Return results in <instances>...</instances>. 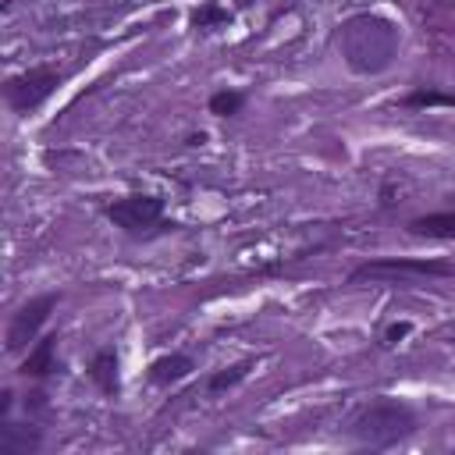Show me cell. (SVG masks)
<instances>
[{"mask_svg":"<svg viewBox=\"0 0 455 455\" xmlns=\"http://www.w3.org/2000/svg\"><path fill=\"white\" fill-rule=\"evenodd\" d=\"M416 427H419V416L409 402L391 398V395H377V398L355 405L345 434L363 448H395L405 437H412Z\"/></svg>","mask_w":455,"mask_h":455,"instance_id":"obj_1","label":"cell"},{"mask_svg":"<svg viewBox=\"0 0 455 455\" xmlns=\"http://www.w3.org/2000/svg\"><path fill=\"white\" fill-rule=\"evenodd\" d=\"M60 82H64V75H60L57 68L36 64V68H28V71H21V75H11V78L4 82V100H7V107H11L14 114H32V110H39V107L57 92Z\"/></svg>","mask_w":455,"mask_h":455,"instance_id":"obj_2","label":"cell"},{"mask_svg":"<svg viewBox=\"0 0 455 455\" xmlns=\"http://www.w3.org/2000/svg\"><path fill=\"white\" fill-rule=\"evenodd\" d=\"M455 267L448 259H430V256H373L352 267L348 284H359L366 277H451Z\"/></svg>","mask_w":455,"mask_h":455,"instance_id":"obj_3","label":"cell"},{"mask_svg":"<svg viewBox=\"0 0 455 455\" xmlns=\"http://www.w3.org/2000/svg\"><path fill=\"white\" fill-rule=\"evenodd\" d=\"M107 220L128 235H139L146 228H156L164 220V199L149 196V192H132V196H117L114 203L103 206Z\"/></svg>","mask_w":455,"mask_h":455,"instance_id":"obj_4","label":"cell"},{"mask_svg":"<svg viewBox=\"0 0 455 455\" xmlns=\"http://www.w3.org/2000/svg\"><path fill=\"white\" fill-rule=\"evenodd\" d=\"M57 302H60V291H43V295H32L28 302H21L7 323V352L32 348V341L39 338V331L50 320V313L57 309Z\"/></svg>","mask_w":455,"mask_h":455,"instance_id":"obj_5","label":"cell"},{"mask_svg":"<svg viewBox=\"0 0 455 455\" xmlns=\"http://www.w3.org/2000/svg\"><path fill=\"white\" fill-rule=\"evenodd\" d=\"M85 373H89V380H92L107 398H117V395H121V355H117L114 345L96 348L92 359H89V366H85Z\"/></svg>","mask_w":455,"mask_h":455,"instance_id":"obj_6","label":"cell"},{"mask_svg":"<svg viewBox=\"0 0 455 455\" xmlns=\"http://www.w3.org/2000/svg\"><path fill=\"white\" fill-rule=\"evenodd\" d=\"M57 334H39L28 348V355L21 359L18 373L28 377V380H46L50 373H57Z\"/></svg>","mask_w":455,"mask_h":455,"instance_id":"obj_7","label":"cell"},{"mask_svg":"<svg viewBox=\"0 0 455 455\" xmlns=\"http://www.w3.org/2000/svg\"><path fill=\"white\" fill-rule=\"evenodd\" d=\"M43 448V430L36 423H11L0 419V455H28Z\"/></svg>","mask_w":455,"mask_h":455,"instance_id":"obj_8","label":"cell"},{"mask_svg":"<svg viewBox=\"0 0 455 455\" xmlns=\"http://www.w3.org/2000/svg\"><path fill=\"white\" fill-rule=\"evenodd\" d=\"M192 370H196V359H192L188 352H167V355H156V359L149 363L146 377H149V384H156V387H174V384H181Z\"/></svg>","mask_w":455,"mask_h":455,"instance_id":"obj_9","label":"cell"},{"mask_svg":"<svg viewBox=\"0 0 455 455\" xmlns=\"http://www.w3.org/2000/svg\"><path fill=\"white\" fill-rule=\"evenodd\" d=\"M409 235L434 238V242H455V206L437 210V213L412 217V220H409Z\"/></svg>","mask_w":455,"mask_h":455,"instance_id":"obj_10","label":"cell"},{"mask_svg":"<svg viewBox=\"0 0 455 455\" xmlns=\"http://www.w3.org/2000/svg\"><path fill=\"white\" fill-rule=\"evenodd\" d=\"M231 21H235L231 7H224L220 0H203V4L192 7V14H188V28H196V32H213V28L231 25Z\"/></svg>","mask_w":455,"mask_h":455,"instance_id":"obj_11","label":"cell"},{"mask_svg":"<svg viewBox=\"0 0 455 455\" xmlns=\"http://www.w3.org/2000/svg\"><path fill=\"white\" fill-rule=\"evenodd\" d=\"M398 103H402V107H409V110L455 107V92H448V89H437V85H416V89H409V92H405Z\"/></svg>","mask_w":455,"mask_h":455,"instance_id":"obj_12","label":"cell"},{"mask_svg":"<svg viewBox=\"0 0 455 455\" xmlns=\"http://www.w3.org/2000/svg\"><path fill=\"white\" fill-rule=\"evenodd\" d=\"M249 370H252V359H238V363H231V366L213 370V373L206 377V395H224V391H231V387H238V384L249 377Z\"/></svg>","mask_w":455,"mask_h":455,"instance_id":"obj_13","label":"cell"},{"mask_svg":"<svg viewBox=\"0 0 455 455\" xmlns=\"http://www.w3.org/2000/svg\"><path fill=\"white\" fill-rule=\"evenodd\" d=\"M242 107H245V92L242 89H231V85L210 92V100H206V110L213 117H235V114H242Z\"/></svg>","mask_w":455,"mask_h":455,"instance_id":"obj_14","label":"cell"},{"mask_svg":"<svg viewBox=\"0 0 455 455\" xmlns=\"http://www.w3.org/2000/svg\"><path fill=\"white\" fill-rule=\"evenodd\" d=\"M412 334V323L409 320H395V323H387L384 327V334H380V345H398L402 338H409Z\"/></svg>","mask_w":455,"mask_h":455,"instance_id":"obj_15","label":"cell"},{"mask_svg":"<svg viewBox=\"0 0 455 455\" xmlns=\"http://www.w3.org/2000/svg\"><path fill=\"white\" fill-rule=\"evenodd\" d=\"M11 405H14V391H11V387H4V391H0V419H7V416H11Z\"/></svg>","mask_w":455,"mask_h":455,"instance_id":"obj_16","label":"cell"},{"mask_svg":"<svg viewBox=\"0 0 455 455\" xmlns=\"http://www.w3.org/2000/svg\"><path fill=\"white\" fill-rule=\"evenodd\" d=\"M206 142V132H199V135H188V146H203Z\"/></svg>","mask_w":455,"mask_h":455,"instance_id":"obj_17","label":"cell"},{"mask_svg":"<svg viewBox=\"0 0 455 455\" xmlns=\"http://www.w3.org/2000/svg\"><path fill=\"white\" fill-rule=\"evenodd\" d=\"M448 203H451V206H455V192H451V196H448Z\"/></svg>","mask_w":455,"mask_h":455,"instance_id":"obj_18","label":"cell"}]
</instances>
